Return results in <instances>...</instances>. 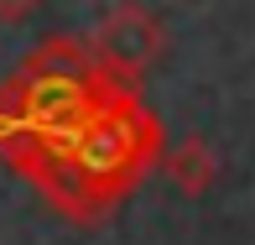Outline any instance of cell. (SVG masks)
<instances>
[{"label":"cell","mask_w":255,"mask_h":245,"mask_svg":"<svg viewBox=\"0 0 255 245\" xmlns=\"http://www.w3.org/2000/svg\"><path fill=\"white\" fill-rule=\"evenodd\" d=\"M21 68H26V73H42V78H68V84H99V78H110L99 68L94 47H89L84 37H68V31L42 37L37 47L21 57Z\"/></svg>","instance_id":"4"},{"label":"cell","mask_w":255,"mask_h":245,"mask_svg":"<svg viewBox=\"0 0 255 245\" xmlns=\"http://www.w3.org/2000/svg\"><path fill=\"white\" fill-rule=\"evenodd\" d=\"M161 146H167V131H161L156 110L130 84L110 78L84 110V120L73 125V136L63 141V162L78 193L89 198V209L99 214V225L125 193L141 188V178L161 162Z\"/></svg>","instance_id":"1"},{"label":"cell","mask_w":255,"mask_h":245,"mask_svg":"<svg viewBox=\"0 0 255 245\" xmlns=\"http://www.w3.org/2000/svg\"><path fill=\"white\" fill-rule=\"evenodd\" d=\"M89 47H94L99 68L115 84L135 89V78H141L146 68H156V57L167 52V21H161L151 5H141V0H120V5H110L99 16Z\"/></svg>","instance_id":"3"},{"label":"cell","mask_w":255,"mask_h":245,"mask_svg":"<svg viewBox=\"0 0 255 245\" xmlns=\"http://www.w3.org/2000/svg\"><path fill=\"white\" fill-rule=\"evenodd\" d=\"M156 167L167 172V183H172L182 198H203V193L219 183V151L208 146L203 136H182L172 151H161Z\"/></svg>","instance_id":"5"},{"label":"cell","mask_w":255,"mask_h":245,"mask_svg":"<svg viewBox=\"0 0 255 245\" xmlns=\"http://www.w3.org/2000/svg\"><path fill=\"white\" fill-rule=\"evenodd\" d=\"M110 84H68V78H42V73H16L0 84V157L10 167H26L42 151H57L73 136V125L84 120V110L94 104V94Z\"/></svg>","instance_id":"2"},{"label":"cell","mask_w":255,"mask_h":245,"mask_svg":"<svg viewBox=\"0 0 255 245\" xmlns=\"http://www.w3.org/2000/svg\"><path fill=\"white\" fill-rule=\"evenodd\" d=\"M42 5H47V0H0V26H21V21H31Z\"/></svg>","instance_id":"6"}]
</instances>
